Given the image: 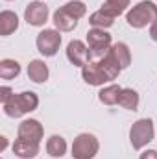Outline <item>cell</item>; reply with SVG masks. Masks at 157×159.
<instances>
[{
    "label": "cell",
    "instance_id": "23",
    "mask_svg": "<svg viewBox=\"0 0 157 159\" xmlns=\"http://www.w3.org/2000/svg\"><path fill=\"white\" fill-rule=\"evenodd\" d=\"M11 96H13L11 87H6V85H4V87H0V102H2V104H6Z\"/></svg>",
    "mask_w": 157,
    "mask_h": 159
},
{
    "label": "cell",
    "instance_id": "17",
    "mask_svg": "<svg viewBox=\"0 0 157 159\" xmlns=\"http://www.w3.org/2000/svg\"><path fill=\"white\" fill-rule=\"evenodd\" d=\"M111 52H113V57L117 59V63L120 65V69H128L129 63H131V52H129V46L126 43H115L111 46Z\"/></svg>",
    "mask_w": 157,
    "mask_h": 159
},
{
    "label": "cell",
    "instance_id": "4",
    "mask_svg": "<svg viewBox=\"0 0 157 159\" xmlns=\"http://www.w3.org/2000/svg\"><path fill=\"white\" fill-rule=\"evenodd\" d=\"M100 143L92 133H79L72 143V159H94Z\"/></svg>",
    "mask_w": 157,
    "mask_h": 159
},
{
    "label": "cell",
    "instance_id": "8",
    "mask_svg": "<svg viewBox=\"0 0 157 159\" xmlns=\"http://www.w3.org/2000/svg\"><path fill=\"white\" fill-rule=\"evenodd\" d=\"M67 57L74 67H85L89 63V46L79 39H74L67 46Z\"/></svg>",
    "mask_w": 157,
    "mask_h": 159
},
{
    "label": "cell",
    "instance_id": "15",
    "mask_svg": "<svg viewBox=\"0 0 157 159\" xmlns=\"http://www.w3.org/2000/svg\"><path fill=\"white\" fill-rule=\"evenodd\" d=\"M118 106H122L128 111H137V107H139V93L135 89L122 87V93H120V98H118Z\"/></svg>",
    "mask_w": 157,
    "mask_h": 159
},
{
    "label": "cell",
    "instance_id": "14",
    "mask_svg": "<svg viewBox=\"0 0 157 159\" xmlns=\"http://www.w3.org/2000/svg\"><path fill=\"white\" fill-rule=\"evenodd\" d=\"M17 28H19V17H17V13H13V11H9V9H6V11H2L0 13V35H11L13 32H17Z\"/></svg>",
    "mask_w": 157,
    "mask_h": 159
},
{
    "label": "cell",
    "instance_id": "5",
    "mask_svg": "<svg viewBox=\"0 0 157 159\" xmlns=\"http://www.w3.org/2000/svg\"><path fill=\"white\" fill-rule=\"evenodd\" d=\"M35 44H37V50L44 57H52L57 54V50L61 46V34L57 30H43L35 39Z\"/></svg>",
    "mask_w": 157,
    "mask_h": 159
},
{
    "label": "cell",
    "instance_id": "24",
    "mask_svg": "<svg viewBox=\"0 0 157 159\" xmlns=\"http://www.w3.org/2000/svg\"><path fill=\"white\" fill-rule=\"evenodd\" d=\"M139 159H157V150H146L141 154Z\"/></svg>",
    "mask_w": 157,
    "mask_h": 159
},
{
    "label": "cell",
    "instance_id": "6",
    "mask_svg": "<svg viewBox=\"0 0 157 159\" xmlns=\"http://www.w3.org/2000/svg\"><path fill=\"white\" fill-rule=\"evenodd\" d=\"M43 135H44V129H43V124H41L39 120L26 119L19 124L17 137L22 139V141H30V143H37L39 144Z\"/></svg>",
    "mask_w": 157,
    "mask_h": 159
},
{
    "label": "cell",
    "instance_id": "12",
    "mask_svg": "<svg viewBox=\"0 0 157 159\" xmlns=\"http://www.w3.org/2000/svg\"><path fill=\"white\" fill-rule=\"evenodd\" d=\"M13 154L20 159H34L39 154V144L30 143V141H22V139L17 137V141L13 144Z\"/></svg>",
    "mask_w": 157,
    "mask_h": 159
},
{
    "label": "cell",
    "instance_id": "11",
    "mask_svg": "<svg viewBox=\"0 0 157 159\" xmlns=\"http://www.w3.org/2000/svg\"><path fill=\"white\" fill-rule=\"evenodd\" d=\"M54 26L57 32H72L78 26V19H74L65 7H59L54 13Z\"/></svg>",
    "mask_w": 157,
    "mask_h": 159
},
{
    "label": "cell",
    "instance_id": "7",
    "mask_svg": "<svg viewBox=\"0 0 157 159\" xmlns=\"http://www.w3.org/2000/svg\"><path fill=\"white\" fill-rule=\"evenodd\" d=\"M48 6L44 2H30L24 9V20L30 26H44V22L48 20Z\"/></svg>",
    "mask_w": 157,
    "mask_h": 159
},
{
    "label": "cell",
    "instance_id": "3",
    "mask_svg": "<svg viewBox=\"0 0 157 159\" xmlns=\"http://www.w3.org/2000/svg\"><path fill=\"white\" fill-rule=\"evenodd\" d=\"M155 129H154V122L152 119H139L133 122L131 129H129V143L135 150H142L148 143L154 141Z\"/></svg>",
    "mask_w": 157,
    "mask_h": 159
},
{
    "label": "cell",
    "instance_id": "18",
    "mask_svg": "<svg viewBox=\"0 0 157 159\" xmlns=\"http://www.w3.org/2000/svg\"><path fill=\"white\" fill-rule=\"evenodd\" d=\"M120 93H122L120 85H107V87H104L98 93V100L102 104H105V106H117L118 98H120Z\"/></svg>",
    "mask_w": 157,
    "mask_h": 159
},
{
    "label": "cell",
    "instance_id": "13",
    "mask_svg": "<svg viewBox=\"0 0 157 159\" xmlns=\"http://www.w3.org/2000/svg\"><path fill=\"white\" fill-rule=\"evenodd\" d=\"M48 67H46V63L43 61V59H34V61H30V65H28V78L32 80V81H35V83H44L46 80H48Z\"/></svg>",
    "mask_w": 157,
    "mask_h": 159
},
{
    "label": "cell",
    "instance_id": "20",
    "mask_svg": "<svg viewBox=\"0 0 157 159\" xmlns=\"http://www.w3.org/2000/svg\"><path fill=\"white\" fill-rule=\"evenodd\" d=\"M20 74V65L15 59H2L0 61V78L13 80Z\"/></svg>",
    "mask_w": 157,
    "mask_h": 159
},
{
    "label": "cell",
    "instance_id": "25",
    "mask_svg": "<svg viewBox=\"0 0 157 159\" xmlns=\"http://www.w3.org/2000/svg\"><path fill=\"white\" fill-rule=\"evenodd\" d=\"M150 37L157 43V20L152 24V26H150Z\"/></svg>",
    "mask_w": 157,
    "mask_h": 159
},
{
    "label": "cell",
    "instance_id": "10",
    "mask_svg": "<svg viewBox=\"0 0 157 159\" xmlns=\"http://www.w3.org/2000/svg\"><path fill=\"white\" fill-rule=\"evenodd\" d=\"M81 76L85 80V83L94 85V87H100L104 83H109L107 78H105V74L102 72V69L96 63H92V61H89L85 67H81Z\"/></svg>",
    "mask_w": 157,
    "mask_h": 159
},
{
    "label": "cell",
    "instance_id": "19",
    "mask_svg": "<svg viewBox=\"0 0 157 159\" xmlns=\"http://www.w3.org/2000/svg\"><path fill=\"white\" fill-rule=\"evenodd\" d=\"M113 22H115V19H113L111 15H107L105 11H102V9L94 11V13L89 17V24H91L92 28L107 30V28H111V26H113Z\"/></svg>",
    "mask_w": 157,
    "mask_h": 159
},
{
    "label": "cell",
    "instance_id": "9",
    "mask_svg": "<svg viewBox=\"0 0 157 159\" xmlns=\"http://www.w3.org/2000/svg\"><path fill=\"white\" fill-rule=\"evenodd\" d=\"M111 34H107L105 30L102 28H92L87 32V46L89 50H105V48H111Z\"/></svg>",
    "mask_w": 157,
    "mask_h": 159
},
{
    "label": "cell",
    "instance_id": "16",
    "mask_svg": "<svg viewBox=\"0 0 157 159\" xmlns=\"http://www.w3.org/2000/svg\"><path fill=\"white\" fill-rule=\"evenodd\" d=\"M46 154L50 157H63L67 154V141L61 135H52L46 141Z\"/></svg>",
    "mask_w": 157,
    "mask_h": 159
},
{
    "label": "cell",
    "instance_id": "26",
    "mask_svg": "<svg viewBox=\"0 0 157 159\" xmlns=\"http://www.w3.org/2000/svg\"><path fill=\"white\" fill-rule=\"evenodd\" d=\"M6 146H7V139H6V137H2V146H0V152H4V150H6Z\"/></svg>",
    "mask_w": 157,
    "mask_h": 159
},
{
    "label": "cell",
    "instance_id": "22",
    "mask_svg": "<svg viewBox=\"0 0 157 159\" xmlns=\"http://www.w3.org/2000/svg\"><path fill=\"white\" fill-rule=\"evenodd\" d=\"M74 19H81V17H85V13H87V6L81 2V0H70V2H67L65 6H63Z\"/></svg>",
    "mask_w": 157,
    "mask_h": 159
},
{
    "label": "cell",
    "instance_id": "2",
    "mask_svg": "<svg viewBox=\"0 0 157 159\" xmlns=\"http://www.w3.org/2000/svg\"><path fill=\"white\" fill-rule=\"evenodd\" d=\"M126 20L131 28H137V30H141L148 24H154L157 20V6L152 0H142L128 11Z\"/></svg>",
    "mask_w": 157,
    "mask_h": 159
},
{
    "label": "cell",
    "instance_id": "21",
    "mask_svg": "<svg viewBox=\"0 0 157 159\" xmlns=\"http://www.w3.org/2000/svg\"><path fill=\"white\" fill-rule=\"evenodd\" d=\"M129 6V0H105L102 6V11H105L107 15H111L113 19H117L118 15H122Z\"/></svg>",
    "mask_w": 157,
    "mask_h": 159
},
{
    "label": "cell",
    "instance_id": "1",
    "mask_svg": "<svg viewBox=\"0 0 157 159\" xmlns=\"http://www.w3.org/2000/svg\"><path fill=\"white\" fill-rule=\"evenodd\" d=\"M37 106H39V96L34 91H24V93H19V94L13 93V96L6 104H2L4 113L11 119H19L26 113H32V111L37 109Z\"/></svg>",
    "mask_w": 157,
    "mask_h": 159
}]
</instances>
